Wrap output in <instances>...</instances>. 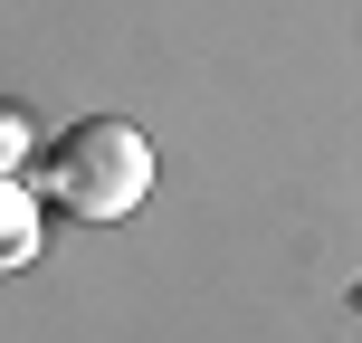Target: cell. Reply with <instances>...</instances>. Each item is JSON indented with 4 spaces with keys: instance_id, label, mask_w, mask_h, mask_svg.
<instances>
[{
    "instance_id": "obj_3",
    "label": "cell",
    "mask_w": 362,
    "mask_h": 343,
    "mask_svg": "<svg viewBox=\"0 0 362 343\" xmlns=\"http://www.w3.org/2000/svg\"><path fill=\"white\" fill-rule=\"evenodd\" d=\"M19 153H29V115H19V105H0V172H10Z\"/></svg>"
},
{
    "instance_id": "obj_4",
    "label": "cell",
    "mask_w": 362,
    "mask_h": 343,
    "mask_svg": "<svg viewBox=\"0 0 362 343\" xmlns=\"http://www.w3.org/2000/svg\"><path fill=\"white\" fill-rule=\"evenodd\" d=\"M353 306H362V296H353Z\"/></svg>"
},
{
    "instance_id": "obj_2",
    "label": "cell",
    "mask_w": 362,
    "mask_h": 343,
    "mask_svg": "<svg viewBox=\"0 0 362 343\" xmlns=\"http://www.w3.org/2000/svg\"><path fill=\"white\" fill-rule=\"evenodd\" d=\"M29 257H38V200L29 181L0 172V267H29Z\"/></svg>"
},
{
    "instance_id": "obj_1",
    "label": "cell",
    "mask_w": 362,
    "mask_h": 343,
    "mask_svg": "<svg viewBox=\"0 0 362 343\" xmlns=\"http://www.w3.org/2000/svg\"><path fill=\"white\" fill-rule=\"evenodd\" d=\"M38 191H48L57 210H76V219H124V210H144V191H153V144L124 115H86V124H67L48 144Z\"/></svg>"
}]
</instances>
